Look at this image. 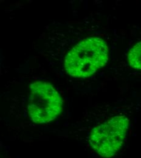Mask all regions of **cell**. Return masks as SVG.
<instances>
[{
  "instance_id": "cell-1",
  "label": "cell",
  "mask_w": 141,
  "mask_h": 158,
  "mask_svg": "<svg viewBox=\"0 0 141 158\" xmlns=\"http://www.w3.org/2000/svg\"><path fill=\"white\" fill-rule=\"evenodd\" d=\"M108 60V46L99 37H88L75 46L64 59L67 73L75 78H86L103 68Z\"/></svg>"
},
{
  "instance_id": "cell-2",
  "label": "cell",
  "mask_w": 141,
  "mask_h": 158,
  "mask_svg": "<svg viewBox=\"0 0 141 158\" xmlns=\"http://www.w3.org/2000/svg\"><path fill=\"white\" fill-rule=\"evenodd\" d=\"M63 100L49 83L38 81L30 85L28 113L36 123H49L57 118L62 111Z\"/></svg>"
},
{
  "instance_id": "cell-3",
  "label": "cell",
  "mask_w": 141,
  "mask_h": 158,
  "mask_svg": "<svg viewBox=\"0 0 141 158\" xmlns=\"http://www.w3.org/2000/svg\"><path fill=\"white\" fill-rule=\"evenodd\" d=\"M130 120L125 116L113 117L91 131L89 142L94 151L102 158L114 156L126 138Z\"/></svg>"
},
{
  "instance_id": "cell-4",
  "label": "cell",
  "mask_w": 141,
  "mask_h": 158,
  "mask_svg": "<svg viewBox=\"0 0 141 158\" xmlns=\"http://www.w3.org/2000/svg\"><path fill=\"white\" fill-rule=\"evenodd\" d=\"M127 59L132 68L141 70V41L131 48L128 53Z\"/></svg>"
}]
</instances>
